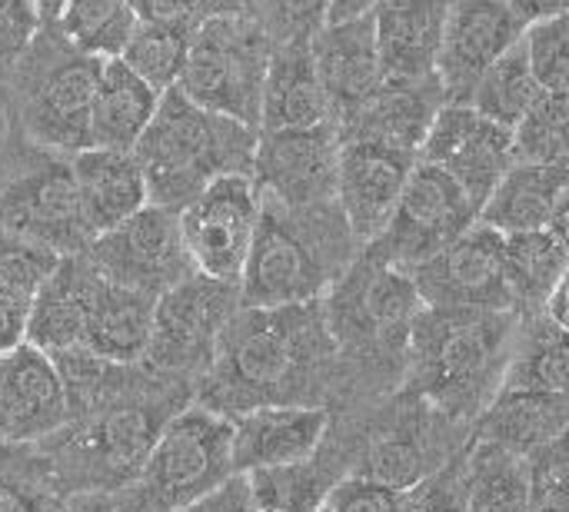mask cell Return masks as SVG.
<instances>
[{"label":"cell","mask_w":569,"mask_h":512,"mask_svg":"<svg viewBox=\"0 0 569 512\" xmlns=\"http://www.w3.org/2000/svg\"><path fill=\"white\" fill-rule=\"evenodd\" d=\"M417 160L443 170L480 213L500 177L513 167V140L507 127L480 117L470 103H443Z\"/></svg>","instance_id":"14"},{"label":"cell","mask_w":569,"mask_h":512,"mask_svg":"<svg viewBox=\"0 0 569 512\" xmlns=\"http://www.w3.org/2000/svg\"><path fill=\"white\" fill-rule=\"evenodd\" d=\"M197 23H137L120 60L153 90L167 93L180 83Z\"/></svg>","instance_id":"38"},{"label":"cell","mask_w":569,"mask_h":512,"mask_svg":"<svg viewBox=\"0 0 569 512\" xmlns=\"http://www.w3.org/2000/svg\"><path fill=\"white\" fill-rule=\"evenodd\" d=\"M233 476L230 420L203 406L173 413L137 473L140 512H173L197 503Z\"/></svg>","instance_id":"9"},{"label":"cell","mask_w":569,"mask_h":512,"mask_svg":"<svg viewBox=\"0 0 569 512\" xmlns=\"http://www.w3.org/2000/svg\"><path fill=\"white\" fill-rule=\"evenodd\" d=\"M527 63L543 93H569V23L567 13L547 17L523 33Z\"/></svg>","instance_id":"41"},{"label":"cell","mask_w":569,"mask_h":512,"mask_svg":"<svg viewBox=\"0 0 569 512\" xmlns=\"http://www.w3.org/2000/svg\"><path fill=\"white\" fill-rule=\"evenodd\" d=\"M567 330L543 313L520 317L500 393H567Z\"/></svg>","instance_id":"33"},{"label":"cell","mask_w":569,"mask_h":512,"mask_svg":"<svg viewBox=\"0 0 569 512\" xmlns=\"http://www.w3.org/2000/svg\"><path fill=\"white\" fill-rule=\"evenodd\" d=\"M0 230L57 257H80L93 237L80 213L70 163L47 160L10 180L0 190Z\"/></svg>","instance_id":"16"},{"label":"cell","mask_w":569,"mask_h":512,"mask_svg":"<svg viewBox=\"0 0 569 512\" xmlns=\"http://www.w3.org/2000/svg\"><path fill=\"white\" fill-rule=\"evenodd\" d=\"M60 260L63 257L0 230V290L30 303V297L40 290V283L53 273Z\"/></svg>","instance_id":"43"},{"label":"cell","mask_w":569,"mask_h":512,"mask_svg":"<svg viewBox=\"0 0 569 512\" xmlns=\"http://www.w3.org/2000/svg\"><path fill=\"white\" fill-rule=\"evenodd\" d=\"M407 277L430 310H513L503 273V237L483 223H473Z\"/></svg>","instance_id":"15"},{"label":"cell","mask_w":569,"mask_h":512,"mask_svg":"<svg viewBox=\"0 0 569 512\" xmlns=\"http://www.w3.org/2000/svg\"><path fill=\"white\" fill-rule=\"evenodd\" d=\"M97 287L100 273L83 260V253L63 257L53 267V273L40 283V290L30 297L23 343L37 347L47 357L80 350V337Z\"/></svg>","instance_id":"25"},{"label":"cell","mask_w":569,"mask_h":512,"mask_svg":"<svg viewBox=\"0 0 569 512\" xmlns=\"http://www.w3.org/2000/svg\"><path fill=\"white\" fill-rule=\"evenodd\" d=\"M257 217H260V200L247 173L213 180L187 210L177 213L180 237L193 270L210 280L240 287Z\"/></svg>","instance_id":"13"},{"label":"cell","mask_w":569,"mask_h":512,"mask_svg":"<svg viewBox=\"0 0 569 512\" xmlns=\"http://www.w3.org/2000/svg\"><path fill=\"white\" fill-rule=\"evenodd\" d=\"M527 33V23L500 0H447L437 50V80L447 103H467L477 80Z\"/></svg>","instance_id":"18"},{"label":"cell","mask_w":569,"mask_h":512,"mask_svg":"<svg viewBox=\"0 0 569 512\" xmlns=\"http://www.w3.org/2000/svg\"><path fill=\"white\" fill-rule=\"evenodd\" d=\"M83 260L107 283L153 300L177 287L180 280H187L190 273H197L187 257L177 213L150 203L120 227L93 237L90 247L83 250Z\"/></svg>","instance_id":"12"},{"label":"cell","mask_w":569,"mask_h":512,"mask_svg":"<svg viewBox=\"0 0 569 512\" xmlns=\"http://www.w3.org/2000/svg\"><path fill=\"white\" fill-rule=\"evenodd\" d=\"M443 87L437 73L417 80H383L377 93L343 123L337 127L340 140H377L387 147H400L420 157L427 130L443 107Z\"/></svg>","instance_id":"24"},{"label":"cell","mask_w":569,"mask_h":512,"mask_svg":"<svg viewBox=\"0 0 569 512\" xmlns=\"http://www.w3.org/2000/svg\"><path fill=\"white\" fill-rule=\"evenodd\" d=\"M213 3H217V0H210V7H213Z\"/></svg>","instance_id":"55"},{"label":"cell","mask_w":569,"mask_h":512,"mask_svg":"<svg viewBox=\"0 0 569 512\" xmlns=\"http://www.w3.org/2000/svg\"><path fill=\"white\" fill-rule=\"evenodd\" d=\"M33 7H37V20H40V27H50V23H57V20H60V13H63L67 0H33Z\"/></svg>","instance_id":"54"},{"label":"cell","mask_w":569,"mask_h":512,"mask_svg":"<svg viewBox=\"0 0 569 512\" xmlns=\"http://www.w3.org/2000/svg\"><path fill=\"white\" fill-rule=\"evenodd\" d=\"M340 137L333 123L310 130L257 133L250 180L260 197L283 207H320L337 200Z\"/></svg>","instance_id":"17"},{"label":"cell","mask_w":569,"mask_h":512,"mask_svg":"<svg viewBox=\"0 0 569 512\" xmlns=\"http://www.w3.org/2000/svg\"><path fill=\"white\" fill-rule=\"evenodd\" d=\"M70 177L90 237L120 227L123 220H130L137 210L147 207L140 167L127 150H100V147L80 150L70 160Z\"/></svg>","instance_id":"28"},{"label":"cell","mask_w":569,"mask_h":512,"mask_svg":"<svg viewBox=\"0 0 569 512\" xmlns=\"http://www.w3.org/2000/svg\"><path fill=\"white\" fill-rule=\"evenodd\" d=\"M100 63L73 50L53 23L37 30L10 73L17 77L23 130L40 147L70 157L90 150V100Z\"/></svg>","instance_id":"8"},{"label":"cell","mask_w":569,"mask_h":512,"mask_svg":"<svg viewBox=\"0 0 569 512\" xmlns=\"http://www.w3.org/2000/svg\"><path fill=\"white\" fill-rule=\"evenodd\" d=\"M447 0H377L370 7L383 80L430 77L437 67Z\"/></svg>","instance_id":"26"},{"label":"cell","mask_w":569,"mask_h":512,"mask_svg":"<svg viewBox=\"0 0 569 512\" xmlns=\"http://www.w3.org/2000/svg\"><path fill=\"white\" fill-rule=\"evenodd\" d=\"M403 493L367 476H340L323 500V512H400Z\"/></svg>","instance_id":"45"},{"label":"cell","mask_w":569,"mask_h":512,"mask_svg":"<svg viewBox=\"0 0 569 512\" xmlns=\"http://www.w3.org/2000/svg\"><path fill=\"white\" fill-rule=\"evenodd\" d=\"M153 297L113 287L100 277L93 293L87 327L80 337V353L117 367H137L147 357L153 327Z\"/></svg>","instance_id":"30"},{"label":"cell","mask_w":569,"mask_h":512,"mask_svg":"<svg viewBox=\"0 0 569 512\" xmlns=\"http://www.w3.org/2000/svg\"><path fill=\"white\" fill-rule=\"evenodd\" d=\"M27 300L0 290V353L13 350L23 343V333H27Z\"/></svg>","instance_id":"49"},{"label":"cell","mask_w":569,"mask_h":512,"mask_svg":"<svg viewBox=\"0 0 569 512\" xmlns=\"http://www.w3.org/2000/svg\"><path fill=\"white\" fill-rule=\"evenodd\" d=\"M40 20L33 0H0V73H10L37 37Z\"/></svg>","instance_id":"46"},{"label":"cell","mask_w":569,"mask_h":512,"mask_svg":"<svg viewBox=\"0 0 569 512\" xmlns=\"http://www.w3.org/2000/svg\"><path fill=\"white\" fill-rule=\"evenodd\" d=\"M187 393H193L190 383L160 377L143 363L130 367L107 400L67 420L57 476L80 490H123L137 480L163 423L180 413L177 396Z\"/></svg>","instance_id":"4"},{"label":"cell","mask_w":569,"mask_h":512,"mask_svg":"<svg viewBox=\"0 0 569 512\" xmlns=\"http://www.w3.org/2000/svg\"><path fill=\"white\" fill-rule=\"evenodd\" d=\"M540 97H543V90H540V83H537L530 63H527V50H523V40H520L513 50H507V53L477 80V87H473V93H470L467 103H470L480 117H487V120H493V123L513 130V127L523 120V113H527Z\"/></svg>","instance_id":"36"},{"label":"cell","mask_w":569,"mask_h":512,"mask_svg":"<svg viewBox=\"0 0 569 512\" xmlns=\"http://www.w3.org/2000/svg\"><path fill=\"white\" fill-rule=\"evenodd\" d=\"M377 0H323V23H340V20H353L360 13H370Z\"/></svg>","instance_id":"52"},{"label":"cell","mask_w":569,"mask_h":512,"mask_svg":"<svg viewBox=\"0 0 569 512\" xmlns=\"http://www.w3.org/2000/svg\"><path fill=\"white\" fill-rule=\"evenodd\" d=\"M137 23H197L210 0H127Z\"/></svg>","instance_id":"47"},{"label":"cell","mask_w":569,"mask_h":512,"mask_svg":"<svg viewBox=\"0 0 569 512\" xmlns=\"http://www.w3.org/2000/svg\"><path fill=\"white\" fill-rule=\"evenodd\" d=\"M147 203L180 213L213 180L253 170L257 130L190 103L177 87L157 103L153 120L133 143Z\"/></svg>","instance_id":"5"},{"label":"cell","mask_w":569,"mask_h":512,"mask_svg":"<svg viewBox=\"0 0 569 512\" xmlns=\"http://www.w3.org/2000/svg\"><path fill=\"white\" fill-rule=\"evenodd\" d=\"M567 227L503 237V273L513 313H540L547 297L567 280Z\"/></svg>","instance_id":"32"},{"label":"cell","mask_w":569,"mask_h":512,"mask_svg":"<svg viewBox=\"0 0 569 512\" xmlns=\"http://www.w3.org/2000/svg\"><path fill=\"white\" fill-rule=\"evenodd\" d=\"M569 163H513L487 203L477 223L497 230L500 237L567 227Z\"/></svg>","instance_id":"23"},{"label":"cell","mask_w":569,"mask_h":512,"mask_svg":"<svg viewBox=\"0 0 569 512\" xmlns=\"http://www.w3.org/2000/svg\"><path fill=\"white\" fill-rule=\"evenodd\" d=\"M463 512H530L523 460L467 440V503Z\"/></svg>","instance_id":"35"},{"label":"cell","mask_w":569,"mask_h":512,"mask_svg":"<svg viewBox=\"0 0 569 512\" xmlns=\"http://www.w3.org/2000/svg\"><path fill=\"white\" fill-rule=\"evenodd\" d=\"M530 512H569V456L567 436L540 446L523 460Z\"/></svg>","instance_id":"42"},{"label":"cell","mask_w":569,"mask_h":512,"mask_svg":"<svg viewBox=\"0 0 569 512\" xmlns=\"http://www.w3.org/2000/svg\"><path fill=\"white\" fill-rule=\"evenodd\" d=\"M413 167L417 153L410 150L377 140H340L337 207L360 250L383 233Z\"/></svg>","instance_id":"19"},{"label":"cell","mask_w":569,"mask_h":512,"mask_svg":"<svg viewBox=\"0 0 569 512\" xmlns=\"http://www.w3.org/2000/svg\"><path fill=\"white\" fill-rule=\"evenodd\" d=\"M569 93H543L510 130L513 163H569Z\"/></svg>","instance_id":"40"},{"label":"cell","mask_w":569,"mask_h":512,"mask_svg":"<svg viewBox=\"0 0 569 512\" xmlns=\"http://www.w3.org/2000/svg\"><path fill=\"white\" fill-rule=\"evenodd\" d=\"M467 503V446L457 450L440 470L403 493L400 512H463Z\"/></svg>","instance_id":"44"},{"label":"cell","mask_w":569,"mask_h":512,"mask_svg":"<svg viewBox=\"0 0 569 512\" xmlns=\"http://www.w3.org/2000/svg\"><path fill=\"white\" fill-rule=\"evenodd\" d=\"M473 223L477 210L463 190L443 170L417 160L383 233L367 247V253L393 270L410 273L460 240Z\"/></svg>","instance_id":"11"},{"label":"cell","mask_w":569,"mask_h":512,"mask_svg":"<svg viewBox=\"0 0 569 512\" xmlns=\"http://www.w3.org/2000/svg\"><path fill=\"white\" fill-rule=\"evenodd\" d=\"M53 27L73 50L97 60H113L123 53L137 17L127 0H67Z\"/></svg>","instance_id":"37"},{"label":"cell","mask_w":569,"mask_h":512,"mask_svg":"<svg viewBox=\"0 0 569 512\" xmlns=\"http://www.w3.org/2000/svg\"><path fill=\"white\" fill-rule=\"evenodd\" d=\"M320 512H323V510H320Z\"/></svg>","instance_id":"56"},{"label":"cell","mask_w":569,"mask_h":512,"mask_svg":"<svg viewBox=\"0 0 569 512\" xmlns=\"http://www.w3.org/2000/svg\"><path fill=\"white\" fill-rule=\"evenodd\" d=\"M343 373L323 300L293 307H240L223 327L207 373L193 383L197 406L240 416L260 406H327Z\"/></svg>","instance_id":"1"},{"label":"cell","mask_w":569,"mask_h":512,"mask_svg":"<svg viewBox=\"0 0 569 512\" xmlns=\"http://www.w3.org/2000/svg\"><path fill=\"white\" fill-rule=\"evenodd\" d=\"M330 120L327 97L320 90L310 40H280L270 50L263 93H260V123L257 133L277 130H310Z\"/></svg>","instance_id":"27"},{"label":"cell","mask_w":569,"mask_h":512,"mask_svg":"<svg viewBox=\"0 0 569 512\" xmlns=\"http://www.w3.org/2000/svg\"><path fill=\"white\" fill-rule=\"evenodd\" d=\"M173 512H260L253 496H250V486H247V476L233 473L223 486H217L213 493L200 496L197 503L183 506V510Z\"/></svg>","instance_id":"48"},{"label":"cell","mask_w":569,"mask_h":512,"mask_svg":"<svg viewBox=\"0 0 569 512\" xmlns=\"http://www.w3.org/2000/svg\"><path fill=\"white\" fill-rule=\"evenodd\" d=\"M63 426L67 393L53 360L30 343L0 353V443H43Z\"/></svg>","instance_id":"20"},{"label":"cell","mask_w":569,"mask_h":512,"mask_svg":"<svg viewBox=\"0 0 569 512\" xmlns=\"http://www.w3.org/2000/svg\"><path fill=\"white\" fill-rule=\"evenodd\" d=\"M507 10H513L527 27L537 23V20H547V17H560L567 13L569 0H500Z\"/></svg>","instance_id":"51"},{"label":"cell","mask_w":569,"mask_h":512,"mask_svg":"<svg viewBox=\"0 0 569 512\" xmlns=\"http://www.w3.org/2000/svg\"><path fill=\"white\" fill-rule=\"evenodd\" d=\"M433 470H440V466L430 460V443H427L423 430L420 426H393L367 443L357 476H367L397 493H407L420 480H427Z\"/></svg>","instance_id":"39"},{"label":"cell","mask_w":569,"mask_h":512,"mask_svg":"<svg viewBox=\"0 0 569 512\" xmlns=\"http://www.w3.org/2000/svg\"><path fill=\"white\" fill-rule=\"evenodd\" d=\"M237 310H240L237 283L190 273L187 280H180L177 287L157 297L143 367L193 386L207 373L217 340Z\"/></svg>","instance_id":"10"},{"label":"cell","mask_w":569,"mask_h":512,"mask_svg":"<svg viewBox=\"0 0 569 512\" xmlns=\"http://www.w3.org/2000/svg\"><path fill=\"white\" fill-rule=\"evenodd\" d=\"M567 393H497L473 420V440L527 460L540 446L567 436Z\"/></svg>","instance_id":"29"},{"label":"cell","mask_w":569,"mask_h":512,"mask_svg":"<svg viewBox=\"0 0 569 512\" xmlns=\"http://www.w3.org/2000/svg\"><path fill=\"white\" fill-rule=\"evenodd\" d=\"M240 476H247L250 496L260 512H320L327 493L340 480V463L337 456L327 460L317 453L303 463L253 470Z\"/></svg>","instance_id":"34"},{"label":"cell","mask_w":569,"mask_h":512,"mask_svg":"<svg viewBox=\"0 0 569 512\" xmlns=\"http://www.w3.org/2000/svg\"><path fill=\"white\" fill-rule=\"evenodd\" d=\"M310 57L333 127H343L383 83L370 13L340 23H323L310 37Z\"/></svg>","instance_id":"22"},{"label":"cell","mask_w":569,"mask_h":512,"mask_svg":"<svg viewBox=\"0 0 569 512\" xmlns=\"http://www.w3.org/2000/svg\"><path fill=\"white\" fill-rule=\"evenodd\" d=\"M520 317L513 310H430L410 327L403 353L407 396L447 423H473L500 393Z\"/></svg>","instance_id":"2"},{"label":"cell","mask_w":569,"mask_h":512,"mask_svg":"<svg viewBox=\"0 0 569 512\" xmlns=\"http://www.w3.org/2000/svg\"><path fill=\"white\" fill-rule=\"evenodd\" d=\"M333 430L330 406H260L230 420L233 473L290 466L317 456Z\"/></svg>","instance_id":"21"},{"label":"cell","mask_w":569,"mask_h":512,"mask_svg":"<svg viewBox=\"0 0 569 512\" xmlns=\"http://www.w3.org/2000/svg\"><path fill=\"white\" fill-rule=\"evenodd\" d=\"M53 512H140L137 500L133 503H107V500H90L83 506H63V510Z\"/></svg>","instance_id":"53"},{"label":"cell","mask_w":569,"mask_h":512,"mask_svg":"<svg viewBox=\"0 0 569 512\" xmlns=\"http://www.w3.org/2000/svg\"><path fill=\"white\" fill-rule=\"evenodd\" d=\"M270 50L273 40L253 17L217 7L193 27L177 90L190 103L257 130Z\"/></svg>","instance_id":"7"},{"label":"cell","mask_w":569,"mask_h":512,"mask_svg":"<svg viewBox=\"0 0 569 512\" xmlns=\"http://www.w3.org/2000/svg\"><path fill=\"white\" fill-rule=\"evenodd\" d=\"M257 200L260 217L240 277V307L273 310L323 300L360 257L337 200L300 210L260 193Z\"/></svg>","instance_id":"3"},{"label":"cell","mask_w":569,"mask_h":512,"mask_svg":"<svg viewBox=\"0 0 569 512\" xmlns=\"http://www.w3.org/2000/svg\"><path fill=\"white\" fill-rule=\"evenodd\" d=\"M0 512H53V503L23 483L0 480Z\"/></svg>","instance_id":"50"},{"label":"cell","mask_w":569,"mask_h":512,"mask_svg":"<svg viewBox=\"0 0 569 512\" xmlns=\"http://www.w3.org/2000/svg\"><path fill=\"white\" fill-rule=\"evenodd\" d=\"M420 310L423 300L413 280L403 270H393L360 250L350 270L323 297V313L337 343L340 367L357 370L360 363L367 373L383 367L403 373L410 327Z\"/></svg>","instance_id":"6"},{"label":"cell","mask_w":569,"mask_h":512,"mask_svg":"<svg viewBox=\"0 0 569 512\" xmlns=\"http://www.w3.org/2000/svg\"><path fill=\"white\" fill-rule=\"evenodd\" d=\"M157 103L160 93H153L120 57L103 60L90 100V147L130 153L153 120Z\"/></svg>","instance_id":"31"}]
</instances>
